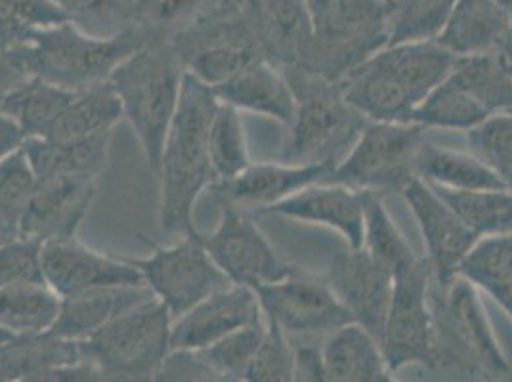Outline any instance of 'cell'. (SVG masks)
Segmentation results:
<instances>
[{"instance_id": "obj_24", "label": "cell", "mask_w": 512, "mask_h": 382, "mask_svg": "<svg viewBox=\"0 0 512 382\" xmlns=\"http://www.w3.org/2000/svg\"><path fill=\"white\" fill-rule=\"evenodd\" d=\"M321 358L325 381H392V371L386 365L379 340L354 321L327 335L321 346Z\"/></svg>"}, {"instance_id": "obj_33", "label": "cell", "mask_w": 512, "mask_h": 382, "mask_svg": "<svg viewBox=\"0 0 512 382\" xmlns=\"http://www.w3.org/2000/svg\"><path fill=\"white\" fill-rule=\"evenodd\" d=\"M432 188L478 237L512 234V190Z\"/></svg>"}, {"instance_id": "obj_53", "label": "cell", "mask_w": 512, "mask_h": 382, "mask_svg": "<svg viewBox=\"0 0 512 382\" xmlns=\"http://www.w3.org/2000/svg\"><path fill=\"white\" fill-rule=\"evenodd\" d=\"M10 337H12V335H10V333H6V331H4V329H0V342H4V340H8V339H10Z\"/></svg>"}, {"instance_id": "obj_41", "label": "cell", "mask_w": 512, "mask_h": 382, "mask_svg": "<svg viewBox=\"0 0 512 382\" xmlns=\"http://www.w3.org/2000/svg\"><path fill=\"white\" fill-rule=\"evenodd\" d=\"M86 33L111 37L136 25L140 0H54Z\"/></svg>"}, {"instance_id": "obj_25", "label": "cell", "mask_w": 512, "mask_h": 382, "mask_svg": "<svg viewBox=\"0 0 512 382\" xmlns=\"http://www.w3.org/2000/svg\"><path fill=\"white\" fill-rule=\"evenodd\" d=\"M111 130L81 140H46L27 138L23 151L37 174L48 178H90L98 180L106 169Z\"/></svg>"}, {"instance_id": "obj_6", "label": "cell", "mask_w": 512, "mask_h": 382, "mask_svg": "<svg viewBox=\"0 0 512 382\" xmlns=\"http://www.w3.org/2000/svg\"><path fill=\"white\" fill-rule=\"evenodd\" d=\"M171 327L169 308L153 298L79 340L81 358L106 382L155 381L171 352Z\"/></svg>"}, {"instance_id": "obj_32", "label": "cell", "mask_w": 512, "mask_h": 382, "mask_svg": "<svg viewBox=\"0 0 512 382\" xmlns=\"http://www.w3.org/2000/svg\"><path fill=\"white\" fill-rule=\"evenodd\" d=\"M77 90L46 83L39 77H29L18 90H14L0 109L12 115L27 138H43Z\"/></svg>"}, {"instance_id": "obj_31", "label": "cell", "mask_w": 512, "mask_h": 382, "mask_svg": "<svg viewBox=\"0 0 512 382\" xmlns=\"http://www.w3.org/2000/svg\"><path fill=\"white\" fill-rule=\"evenodd\" d=\"M363 249L396 276L419 260L400 228L386 211L383 195L367 191L363 211Z\"/></svg>"}, {"instance_id": "obj_13", "label": "cell", "mask_w": 512, "mask_h": 382, "mask_svg": "<svg viewBox=\"0 0 512 382\" xmlns=\"http://www.w3.org/2000/svg\"><path fill=\"white\" fill-rule=\"evenodd\" d=\"M220 205L218 226L209 234H199L216 266L232 283L258 287L289 276L295 266L279 258L266 235L258 230L245 209L232 203Z\"/></svg>"}, {"instance_id": "obj_26", "label": "cell", "mask_w": 512, "mask_h": 382, "mask_svg": "<svg viewBox=\"0 0 512 382\" xmlns=\"http://www.w3.org/2000/svg\"><path fill=\"white\" fill-rule=\"evenodd\" d=\"M509 23V14L497 0H457L436 41L457 58L495 52Z\"/></svg>"}, {"instance_id": "obj_36", "label": "cell", "mask_w": 512, "mask_h": 382, "mask_svg": "<svg viewBox=\"0 0 512 382\" xmlns=\"http://www.w3.org/2000/svg\"><path fill=\"white\" fill-rule=\"evenodd\" d=\"M209 157L216 182H228L251 165L239 109L218 102L209 127Z\"/></svg>"}, {"instance_id": "obj_11", "label": "cell", "mask_w": 512, "mask_h": 382, "mask_svg": "<svg viewBox=\"0 0 512 382\" xmlns=\"http://www.w3.org/2000/svg\"><path fill=\"white\" fill-rule=\"evenodd\" d=\"M432 272L427 258H419L394 276V291L384 323V360L392 373L407 365L432 367L434 327L428 300Z\"/></svg>"}, {"instance_id": "obj_28", "label": "cell", "mask_w": 512, "mask_h": 382, "mask_svg": "<svg viewBox=\"0 0 512 382\" xmlns=\"http://www.w3.org/2000/svg\"><path fill=\"white\" fill-rule=\"evenodd\" d=\"M62 297L46 281H18L0 287V329L14 335L50 331Z\"/></svg>"}, {"instance_id": "obj_3", "label": "cell", "mask_w": 512, "mask_h": 382, "mask_svg": "<svg viewBox=\"0 0 512 382\" xmlns=\"http://www.w3.org/2000/svg\"><path fill=\"white\" fill-rule=\"evenodd\" d=\"M428 300L434 327L430 371L472 381H512V367L493 337L472 281L455 276L440 285L430 279Z\"/></svg>"}, {"instance_id": "obj_40", "label": "cell", "mask_w": 512, "mask_h": 382, "mask_svg": "<svg viewBox=\"0 0 512 382\" xmlns=\"http://www.w3.org/2000/svg\"><path fill=\"white\" fill-rule=\"evenodd\" d=\"M266 333V323H255L235 329L230 335L197 350L222 381H243L245 373L255 358L256 350Z\"/></svg>"}, {"instance_id": "obj_12", "label": "cell", "mask_w": 512, "mask_h": 382, "mask_svg": "<svg viewBox=\"0 0 512 382\" xmlns=\"http://www.w3.org/2000/svg\"><path fill=\"white\" fill-rule=\"evenodd\" d=\"M264 318L274 321L289 337L329 335L352 316L325 279L295 268L289 276L255 287Z\"/></svg>"}, {"instance_id": "obj_1", "label": "cell", "mask_w": 512, "mask_h": 382, "mask_svg": "<svg viewBox=\"0 0 512 382\" xmlns=\"http://www.w3.org/2000/svg\"><path fill=\"white\" fill-rule=\"evenodd\" d=\"M216 106L213 88L186 71L155 174L159 180V222L165 234H197L193 226L195 201L201 191L214 184L209 127Z\"/></svg>"}, {"instance_id": "obj_37", "label": "cell", "mask_w": 512, "mask_h": 382, "mask_svg": "<svg viewBox=\"0 0 512 382\" xmlns=\"http://www.w3.org/2000/svg\"><path fill=\"white\" fill-rule=\"evenodd\" d=\"M228 8L224 0H140L136 25L153 39H169Z\"/></svg>"}, {"instance_id": "obj_44", "label": "cell", "mask_w": 512, "mask_h": 382, "mask_svg": "<svg viewBox=\"0 0 512 382\" xmlns=\"http://www.w3.org/2000/svg\"><path fill=\"white\" fill-rule=\"evenodd\" d=\"M18 281H44L41 245L22 237L0 243V287Z\"/></svg>"}, {"instance_id": "obj_16", "label": "cell", "mask_w": 512, "mask_h": 382, "mask_svg": "<svg viewBox=\"0 0 512 382\" xmlns=\"http://www.w3.org/2000/svg\"><path fill=\"white\" fill-rule=\"evenodd\" d=\"M41 270L44 281L60 297L104 285L146 283L140 270L128 258L98 253L77 237L43 243Z\"/></svg>"}, {"instance_id": "obj_34", "label": "cell", "mask_w": 512, "mask_h": 382, "mask_svg": "<svg viewBox=\"0 0 512 382\" xmlns=\"http://www.w3.org/2000/svg\"><path fill=\"white\" fill-rule=\"evenodd\" d=\"M457 0H388V43L436 41Z\"/></svg>"}, {"instance_id": "obj_22", "label": "cell", "mask_w": 512, "mask_h": 382, "mask_svg": "<svg viewBox=\"0 0 512 382\" xmlns=\"http://www.w3.org/2000/svg\"><path fill=\"white\" fill-rule=\"evenodd\" d=\"M155 295L146 283L104 285L62 297L60 314L52 333L71 340H83L128 310L150 302Z\"/></svg>"}, {"instance_id": "obj_23", "label": "cell", "mask_w": 512, "mask_h": 382, "mask_svg": "<svg viewBox=\"0 0 512 382\" xmlns=\"http://www.w3.org/2000/svg\"><path fill=\"white\" fill-rule=\"evenodd\" d=\"M211 88L218 102L276 119L285 127L295 115L297 100L293 88L278 65L268 60L247 65L232 79Z\"/></svg>"}, {"instance_id": "obj_10", "label": "cell", "mask_w": 512, "mask_h": 382, "mask_svg": "<svg viewBox=\"0 0 512 382\" xmlns=\"http://www.w3.org/2000/svg\"><path fill=\"white\" fill-rule=\"evenodd\" d=\"M188 73L216 86L264 58L255 29L243 8H222L172 37Z\"/></svg>"}, {"instance_id": "obj_8", "label": "cell", "mask_w": 512, "mask_h": 382, "mask_svg": "<svg viewBox=\"0 0 512 382\" xmlns=\"http://www.w3.org/2000/svg\"><path fill=\"white\" fill-rule=\"evenodd\" d=\"M428 128L417 123L369 121L329 182L375 193H402L417 176L415 159Z\"/></svg>"}, {"instance_id": "obj_5", "label": "cell", "mask_w": 512, "mask_h": 382, "mask_svg": "<svg viewBox=\"0 0 512 382\" xmlns=\"http://www.w3.org/2000/svg\"><path fill=\"white\" fill-rule=\"evenodd\" d=\"M293 88L297 107L281 157L289 165H339L369 123L342 96L339 83L302 69H281Z\"/></svg>"}, {"instance_id": "obj_18", "label": "cell", "mask_w": 512, "mask_h": 382, "mask_svg": "<svg viewBox=\"0 0 512 382\" xmlns=\"http://www.w3.org/2000/svg\"><path fill=\"white\" fill-rule=\"evenodd\" d=\"M96 199V180L48 178L37 180L27 211L20 222V237L43 245L54 239L77 237Z\"/></svg>"}, {"instance_id": "obj_46", "label": "cell", "mask_w": 512, "mask_h": 382, "mask_svg": "<svg viewBox=\"0 0 512 382\" xmlns=\"http://www.w3.org/2000/svg\"><path fill=\"white\" fill-rule=\"evenodd\" d=\"M295 381H325L321 348L312 344L295 348Z\"/></svg>"}, {"instance_id": "obj_43", "label": "cell", "mask_w": 512, "mask_h": 382, "mask_svg": "<svg viewBox=\"0 0 512 382\" xmlns=\"http://www.w3.org/2000/svg\"><path fill=\"white\" fill-rule=\"evenodd\" d=\"M243 381H295V346H291V337L270 319H266L264 339L260 342Z\"/></svg>"}, {"instance_id": "obj_2", "label": "cell", "mask_w": 512, "mask_h": 382, "mask_svg": "<svg viewBox=\"0 0 512 382\" xmlns=\"http://www.w3.org/2000/svg\"><path fill=\"white\" fill-rule=\"evenodd\" d=\"M138 25L111 37L86 33L77 23L64 22L35 29L6 52L29 77L67 90L106 83L115 67L148 43Z\"/></svg>"}, {"instance_id": "obj_48", "label": "cell", "mask_w": 512, "mask_h": 382, "mask_svg": "<svg viewBox=\"0 0 512 382\" xmlns=\"http://www.w3.org/2000/svg\"><path fill=\"white\" fill-rule=\"evenodd\" d=\"M25 140L27 136L20 127V123L12 115L0 109V159L22 148Z\"/></svg>"}, {"instance_id": "obj_20", "label": "cell", "mask_w": 512, "mask_h": 382, "mask_svg": "<svg viewBox=\"0 0 512 382\" xmlns=\"http://www.w3.org/2000/svg\"><path fill=\"white\" fill-rule=\"evenodd\" d=\"M337 165H249L228 182L213 184L218 203H232L241 209L264 211L312 184L329 182Z\"/></svg>"}, {"instance_id": "obj_30", "label": "cell", "mask_w": 512, "mask_h": 382, "mask_svg": "<svg viewBox=\"0 0 512 382\" xmlns=\"http://www.w3.org/2000/svg\"><path fill=\"white\" fill-rule=\"evenodd\" d=\"M491 113L482 106L451 73L430 90L427 98L415 107L411 123L425 128L470 130L488 119Z\"/></svg>"}, {"instance_id": "obj_15", "label": "cell", "mask_w": 512, "mask_h": 382, "mask_svg": "<svg viewBox=\"0 0 512 382\" xmlns=\"http://www.w3.org/2000/svg\"><path fill=\"white\" fill-rule=\"evenodd\" d=\"M402 195L425 237L432 279L440 285H448L453 277L459 276L461 262L480 237L423 178L415 176L402 190Z\"/></svg>"}, {"instance_id": "obj_14", "label": "cell", "mask_w": 512, "mask_h": 382, "mask_svg": "<svg viewBox=\"0 0 512 382\" xmlns=\"http://www.w3.org/2000/svg\"><path fill=\"white\" fill-rule=\"evenodd\" d=\"M325 281L348 310L352 321L362 325L381 344L394 291V276L363 247L348 245L331 258Z\"/></svg>"}, {"instance_id": "obj_52", "label": "cell", "mask_w": 512, "mask_h": 382, "mask_svg": "<svg viewBox=\"0 0 512 382\" xmlns=\"http://www.w3.org/2000/svg\"><path fill=\"white\" fill-rule=\"evenodd\" d=\"M224 4L228 8H241L243 6V0H224Z\"/></svg>"}, {"instance_id": "obj_39", "label": "cell", "mask_w": 512, "mask_h": 382, "mask_svg": "<svg viewBox=\"0 0 512 382\" xmlns=\"http://www.w3.org/2000/svg\"><path fill=\"white\" fill-rule=\"evenodd\" d=\"M470 153L512 190V111L493 113L467 130Z\"/></svg>"}, {"instance_id": "obj_45", "label": "cell", "mask_w": 512, "mask_h": 382, "mask_svg": "<svg viewBox=\"0 0 512 382\" xmlns=\"http://www.w3.org/2000/svg\"><path fill=\"white\" fill-rule=\"evenodd\" d=\"M159 382L222 381L213 367L203 360L197 350H171L155 377Z\"/></svg>"}, {"instance_id": "obj_38", "label": "cell", "mask_w": 512, "mask_h": 382, "mask_svg": "<svg viewBox=\"0 0 512 382\" xmlns=\"http://www.w3.org/2000/svg\"><path fill=\"white\" fill-rule=\"evenodd\" d=\"M35 188L37 174L23 148L0 159V232L6 237H20V222Z\"/></svg>"}, {"instance_id": "obj_51", "label": "cell", "mask_w": 512, "mask_h": 382, "mask_svg": "<svg viewBox=\"0 0 512 382\" xmlns=\"http://www.w3.org/2000/svg\"><path fill=\"white\" fill-rule=\"evenodd\" d=\"M499 6L509 14V18L512 16V0H497Z\"/></svg>"}, {"instance_id": "obj_7", "label": "cell", "mask_w": 512, "mask_h": 382, "mask_svg": "<svg viewBox=\"0 0 512 382\" xmlns=\"http://www.w3.org/2000/svg\"><path fill=\"white\" fill-rule=\"evenodd\" d=\"M388 43V0H337L314 16L302 69L339 83Z\"/></svg>"}, {"instance_id": "obj_54", "label": "cell", "mask_w": 512, "mask_h": 382, "mask_svg": "<svg viewBox=\"0 0 512 382\" xmlns=\"http://www.w3.org/2000/svg\"><path fill=\"white\" fill-rule=\"evenodd\" d=\"M6 241H12V239H10V237H6V235L0 232V243H6Z\"/></svg>"}, {"instance_id": "obj_19", "label": "cell", "mask_w": 512, "mask_h": 382, "mask_svg": "<svg viewBox=\"0 0 512 382\" xmlns=\"http://www.w3.org/2000/svg\"><path fill=\"white\" fill-rule=\"evenodd\" d=\"M264 58L279 69L304 64L314 37V16L306 0H243Z\"/></svg>"}, {"instance_id": "obj_50", "label": "cell", "mask_w": 512, "mask_h": 382, "mask_svg": "<svg viewBox=\"0 0 512 382\" xmlns=\"http://www.w3.org/2000/svg\"><path fill=\"white\" fill-rule=\"evenodd\" d=\"M308 2V6H310V12H312V16H316V14H320L323 12L325 8H329L333 2H337V0H306Z\"/></svg>"}, {"instance_id": "obj_4", "label": "cell", "mask_w": 512, "mask_h": 382, "mask_svg": "<svg viewBox=\"0 0 512 382\" xmlns=\"http://www.w3.org/2000/svg\"><path fill=\"white\" fill-rule=\"evenodd\" d=\"M186 67L169 39H153L115 67L109 85L121 100L148 169L157 174L165 138L180 102Z\"/></svg>"}, {"instance_id": "obj_42", "label": "cell", "mask_w": 512, "mask_h": 382, "mask_svg": "<svg viewBox=\"0 0 512 382\" xmlns=\"http://www.w3.org/2000/svg\"><path fill=\"white\" fill-rule=\"evenodd\" d=\"M71 22L54 0H0V46L20 43L35 29Z\"/></svg>"}, {"instance_id": "obj_47", "label": "cell", "mask_w": 512, "mask_h": 382, "mask_svg": "<svg viewBox=\"0 0 512 382\" xmlns=\"http://www.w3.org/2000/svg\"><path fill=\"white\" fill-rule=\"evenodd\" d=\"M29 79L14 58L0 46V106L2 102Z\"/></svg>"}, {"instance_id": "obj_9", "label": "cell", "mask_w": 512, "mask_h": 382, "mask_svg": "<svg viewBox=\"0 0 512 382\" xmlns=\"http://www.w3.org/2000/svg\"><path fill=\"white\" fill-rule=\"evenodd\" d=\"M142 239L151 249L150 256L128 260L140 270L155 298L169 308L172 319L232 283L205 249L199 232L182 235L180 241L167 247L144 235Z\"/></svg>"}, {"instance_id": "obj_35", "label": "cell", "mask_w": 512, "mask_h": 382, "mask_svg": "<svg viewBox=\"0 0 512 382\" xmlns=\"http://www.w3.org/2000/svg\"><path fill=\"white\" fill-rule=\"evenodd\" d=\"M451 75L493 113L512 111V77L495 52L461 56Z\"/></svg>"}, {"instance_id": "obj_29", "label": "cell", "mask_w": 512, "mask_h": 382, "mask_svg": "<svg viewBox=\"0 0 512 382\" xmlns=\"http://www.w3.org/2000/svg\"><path fill=\"white\" fill-rule=\"evenodd\" d=\"M415 172L432 186L449 190H507L505 184L476 155L423 142Z\"/></svg>"}, {"instance_id": "obj_27", "label": "cell", "mask_w": 512, "mask_h": 382, "mask_svg": "<svg viewBox=\"0 0 512 382\" xmlns=\"http://www.w3.org/2000/svg\"><path fill=\"white\" fill-rule=\"evenodd\" d=\"M123 119L121 100L106 83L77 90L69 104L44 132L46 140H81L113 127Z\"/></svg>"}, {"instance_id": "obj_49", "label": "cell", "mask_w": 512, "mask_h": 382, "mask_svg": "<svg viewBox=\"0 0 512 382\" xmlns=\"http://www.w3.org/2000/svg\"><path fill=\"white\" fill-rule=\"evenodd\" d=\"M495 54L499 56L501 64L505 65V69L511 73L512 77V22L509 23V29H507L503 41L497 46Z\"/></svg>"}, {"instance_id": "obj_17", "label": "cell", "mask_w": 512, "mask_h": 382, "mask_svg": "<svg viewBox=\"0 0 512 382\" xmlns=\"http://www.w3.org/2000/svg\"><path fill=\"white\" fill-rule=\"evenodd\" d=\"M264 321L255 289L230 283L172 319L171 350H201L235 329Z\"/></svg>"}, {"instance_id": "obj_21", "label": "cell", "mask_w": 512, "mask_h": 382, "mask_svg": "<svg viewBox=\"0 0 512 382\" xmlns=\"http://www.w3.org/2000/svg\"><path fill=\"white\" fill-rule=\"evenodd\" d=\"M367 191L339 182H320L266 207L260 214H279L333 228L350 247H362L363 211Z\"/></svg>"}]
</instances>
